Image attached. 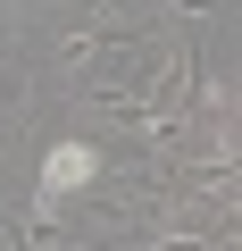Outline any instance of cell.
<instances>
[{
    "mask_svg": "<svg viewBox=\"0 0 242 251\" xmlns=\"http://www.w3.org/2000/svg\"><path fill=\"white\" fill-rule=\"evenodd\" d=\"M92 168H100V151H92V143H59V151H50V168H42V201H50V193H67V184H92Z\"/></svg>",
    "mask_w": 242,
    "mask_h": 251,
    "instance_id": "obj_1",
    "label": "cell"
}]
</instances>
